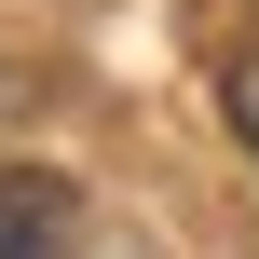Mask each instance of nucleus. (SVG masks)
<instances>
[{"label":"nucleus","instance_id":"nucleus-1","mask_svg":"<svg viewBox=\"0 0 259 259\" xmlns=\"http://www.w3.org/2000/svg\"><path fill=\"white\" fill-rule=\"evenodd\" d=\"M82 246V191L55 164H0V259H68Z\"/></svg>","mask_w":259,"mask_h":259},{"label":"nucleus","instance_id":"nucleus-2","mask_svg":"<svg viewBox=\"0 0 259 259\" xmlns=\"http://www.w3.org/2000/svg\"><path fill=\"white\" fill-rule=\"evenodd\" d=\"M232 137H246V150H259V55H246V68H232Z\"/></svg>","mask_w":259,"mask_h":259}]
</instances>
